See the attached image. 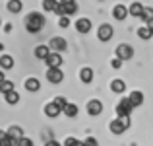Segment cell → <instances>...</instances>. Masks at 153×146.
I'll return each instance as SVG.
<instances>
[{"label": "cell", "mask_w": 153, "mask_h": 146, "mask_svg": "<svg viewBox=\"0 0 153 146\" xmlns=\"http://www.w3.org/2000/svg\"><path fill=\"white\" fill-rule=\"evenodd\" d=\"M97 37L101 39V41H108V39L112 37V26H108V23H103V26H99Z\"/></svg>", "instance_id": "8992f818"}, {"label": "cell", "mask_w": 153, "mask_h": 146, "mask_svg": "<svg viewBox=\"0 0 153 146\" xmlns=\"http://www.w3.org/2000/svg\"><path fill=\"white\" fill-rule=\"evenodd\" d=\"M6 8H8V12H12V14H19L22 8H23V4H22V0H8Z\"/></svg>", "instance_id": "5bb4252c"}, {"label": "cell", "mask_w": 153, "mask_h": 146, "mask_svg": "<svg viewBox=\"0 0 153 146\" xmlns=\"http://www.w3.org/2000/svg\"><path fill=\"white\" fill-rule=\"evenodd\" d=\"M74 26H76V29H78L79 33H89V31H91V22L87 18H79Z\"/></svg>", "instance_id": "9c48e42d"}, {"label": "cell", "mask_w": 153, "mask_h": 146, "mask_svg": "<svg viewBox=\"0 0 153 146\" xmlns=\"http://www.w3.org/2000/svg\"><path fill=\"white\" fill-rule=\"evenodd\" d=\"M16 146H33V140H31V138H25V136H22V138L16 142Z\"/></svg>", "instance_id": "f1b7e54d"}, {"label": "cell", "mask_w": 153, "mask_h": 146, "mask_svg": "<svg viewBox=\"0 0 153 146\" xmlns=\"http://www.w3.org/2000/svg\"><path fill=\"white\" fill-rule=\"evenodd\" d=\"M0 146H16V140L10 138V136H6V138L0 140Z\"/></svg>", "instance_id": "f546056e"}, {"label": "cell", "mask_w": 153, "mask_h": 146, "mask_svg": "<svg viewBox=\"0 0 153 146\" xmlns=\"http://www.w3.org/2000/svg\"><path fill=\"white\" fill-rule=\"evenodd\" d=\"M60 111H62V109H60V105H56L54 101H51V103H47V105H45V113H47V117H52V119H54V117H58V115H60Z\"/></svg>", "instance_id": "8fae6325"}, {"label": "cell", "mask_w": 153, "mask_h": 146, "mask_svg": "<svg viewBox=\"0 0 153 146\" xmlns=\"http://www.w3.org/2000/svg\"><path fill=\"white\" fill-rule=\"evenodd\" d=\"M49 55H51V47H47V45H39V47H35V56H37V59L45 60Z\"/></svg>", "instance_id": "2e32d148"}, {"label": "cell", "mask_w": 153, "mask_h": 146, "mask_svg": "<svg viewBox=\"0 0 153 146\" xmlns=\"http://www.w3.org/2000/svg\"><path fill=\"white\" fill-rule=\"evenodd\" d=\"M45 60H47V66H49V68L51 66H60V64H62V56H60V53H56V51L51 53Z\"/></svg>", "instance_id": "4fadbf2b"}, {"label": "cell", "mask_w": 153, "mask_h": 146, "mask_svg": "<svg viewBox=\"0 0 153 146\" xmlns=\"http://www.w3.org/2000/svg\"><path fill=\"white\" fill-rule=\"evenodd\" d=\"M14 90V84L10 82V80H4L2 84H0V92H2V94H8V92H12Z\"/></svg>", "instance_id": "4316f807"}, {"label": "cell", "mask_w": 153, "mask_h": 146, "mask_svg": "<svg viewBox=\"0 0 153 146\" xmlns=\"http://www.w3.org/2000/svg\"><path fill=\"white\" fill-rule=\"evenodd\" d=\"M43 26H45V18H43L41 14H37V12H31L25 18V27L31 33H39V31L43 29Z\"/></svg>", "instance_id": "6da1fadb"}, {"label": "cell", "mask_w": 153, "mask_h": 146, "mask_svg": "<svg viewBox=\"0 0 153 146\" xmlns=\"http://www.w3.org/2000/svg\"><path fill=\"white\" fill-rule=\"evenodd\" d=\"M0 26H2V22H0Z\"/></svg>", "instance_id": "b9f144b4"}, {"label": "cell", "mask_w": 153, "mask_h": 146, "mask_svg": "<svg viewBox=\"0 0 153 146\" xmlns=\"http://www.w3.org/2000/svg\"><path fill=\"white\" fill-rule=\"evenodd\" d=\"M54 103L56 105H60V109H64V107H66V103H68V101H66V97H54Z\"/></svg>", "instance_id": "4dcf8cb0"}, {"label": "cell", "mask_w": 153, "mask_h": 146, "mask_svg": "<svg viewBox=\"0 0 153 146\" xmlns=\"http://www.w3.org/2000/svg\"><path fill=\"white\" fill-rule=\"evenodd\" d=\"M128 14H130V12H128V8L122 6V4H116V6L112 8V16H114V20H124Z\"/></svg>", "instance_id": "7c38bea8"}, {"label": "cell", "mask_w": 153, "mask_h": 146, "mask_svg": "<svg viewBox=\"0 0 153 146\" xmlns=\"http://www.w3.org/2000/svg\"><path fill=\"white\" fill-rule=\"evenodd\" d=\"M138 35H140V39H143V41H149L151 35H153V31H151L147 26H142V27L138 29Z\"/></svg>", "instance_id": "cb8c5ba5"}, {"label": "cell", "mask_w": 153, "mask_h": 146, "mask_svg": "<svg viewBox=\"0 0 153 146\" xmlns=\"http://www.w3.org/2000/svg\"><path fill=\"white\" fill-rule=\"evenodd\" d=\"M6 96V103H10V105H16L19 101V94L16 90H12V92H8V94H4Z\"/></svg>", "instance_id": "d4e9b609"}, {"label": "cell", "mask_w": 153, "mask_h": 146, "mask_svg": "<svg viewBox=\"0 0 153 146\" xmlns=\"http://www.w3.org/2000/svg\"><path fill=\"white\" fill-rule=\"evenodd\" d=\"M47 80H49L51 84H60L64 80V72L60 70V66H51L49 70H47Z\"/></svg>", "instance_id": "3957f363"}, {"label": "cell", "mask_w": 153, "mask_h": 146, "mask_svg": "<svg viewBox=\"0 0 153 146\" xmlns=\"http://www.w3.org/2000/svg\"><path fill=\"white\" fill-rule=\"evenodd\" d=\"M111 90L114 92V94H122V92L126 90V84H124V80H112V82H111Z\"/></svg>", "instance_id": "7402d4cb"}, {"label": "cell", "mask_w": 153, "mask_h": 146, "mask_svg": "<svg viewBox=\"0 0 153 146\" xmlns=\"http://www.w3.org/2000/svg\"><path fill=\"white\" fill-rule=\"evenodd\" d=\"M83 142H85V146H99V144H97V140H95L93 136H89V138H85Z\"/></svg>", "instance_id": "d6a6232c"}, {"label": "cell", "mask_w": 153, "mask_h": 146, "mask_svg": "<svg viewBox=\"0 0 153 146\" xmlns=\"http://www.w3.org/2000/svg\"><path fill=\"white\" fill-rule=\"evenodd\" d=\"M142 18L146 20V22H149V20H153V8H143V14Z\"/></svg>", "instance_id": "83f0119b"}, {"label": "cell", "mask_w": 153, "mask_h": 146, "mask_svg": "<svg viewBox=\"0 0 153 146\" xmlns=\"http://www.w3.org/2000/svg\"><path fill=\"white\" fill-rule=\"evenodd\" d=\"M58 2H62V4H68V2H76V0H58Z\"/></svg>", "instance_id": "f35d334b"}, {"label": "cell", "mask_w": 153, "mask_h": 146, "mask_svg": "<svg viewBox=\"0 0 153 146\" xmlns=\"http://www.w3.org/2000/svg\"><path fill=\"white\" fill-rule=\"evenodd\" d=\"M54 12L58 16H72V14H76V12H78V4H76V2H68V4L58 2V6H56Z\"/></svg>", "instance_id": "7a4b0ae2"}, {"label": "cell", "mask_w": 153, "mask_h": 146, "mask_svg": "<svg viewBox=\"0 0 153 146\" xmlns=\"http://www.w3.org/2000/svg\"><path fill=\"white\" fill-rule=\"evenodd\" d=\"M8 136H10V138H14L16 142H18V140L23 136V131H22L19 127H16V125H14V127H10V129H8Z\"/></svg>", "instance_id": "603a6c76"}, {"label": "cell", "mask_w": 153, "mask_h": 146, "mask_svg": "<svg viewBox=\"0 0 153 146\" xmlns=\"http://www.w3.org/2000/svg\"><path fill=\"white\" fill-rule=\"evenodd\" d=\"M76 146H85V142H78V144H76Z\"/></svg>", "instance_id": "60d3db41"}, {"label": "cell", "mask_w": 153, "mask_h": 146, "mask_svg": "<svg viewBox=\"0 0 153 146\" xmlns=\"http://www.w3.org/2000/svg\"><path fill=\"white\" fill-rule=\"evenodd\" d=\"M12 66H14V59H12L10 55H2V56H0V68H4V70H10Z\"/></svg>", "instance_id": "44dd1931"}, {"label": "cell", "mask_w": 153, "mask_h": 146, "mask_svg": "<svg viewBox=\"0 0 153 146\" xmlns=\"http://www.w3.org/2000/svg\"><path fill=\"white\" fill-rule=\"evenodd\" d=\"M76 144H78V140L72 138V136H70V138H66V142H64V146H76Z\"/></svg>", "instance_id": "836d02e7"}, {"label": "cell", "mask_w": 153, "mask_h": 146, "mask_svg": "<svg viewBox=\"0 0 153 146\" xmlns=\"http://www.w3.org/2000/svg\"><path fill=\"white\" fill-rule=\"evenodd\" d=\"M39 88H41V82L37 78H27L25 80V90L27 92H39Z\"/></svg>", "instance_id": "ffe728a7"}, {"label": "cell", "mask_w": 153, "mask_h": 146, "mask_svg": "<svg viewBox=\"0 0 153 146\" xmlns=\"http://www.w3.org/2000/svg\"><path fill=\"white\" fill-rule=\"evenodd\" d=\"M49 47L52 49V51H56V53H62L64 49H66V39H62V37H52L51 43H49Z\"/></svg>", "instance_id": "52a82bcc"}, {"label": "cell", "mask_w": 153, "mask_h": 146, "mask_svg": "<svg viewBox=\"0 0 153 146\" xmlns=\"http://www.w3.org/2000/svg\"><path fill=\"white\" fill-rule=\"evenodd\" d=\"M56 6H58V2H56V0H43V8H45L47 12H54Z\"/></svg>", "instance_id": "484cf974"}, {"label": "cell", "mask_w": 153, "mask_h": 146, "mask_svg": "<svg viewBox=\"0 0 153 146\" xmlns=\"http://www.w3.org/2000/svg\"><path fill=\"white\" fill-rule=\"evenodd\" d=\"M132 109H134V105L130 103V99H120L118 105H116V113H118V117H130Z\"/></svg>", "instance_id": "277c9868"}, {"label": "cell", "mask_w": 153, "mask_h": 146, "mask_svg": "<svg viewBox=\"0 0 153 146\" xmlns=\"http://www.w3.org/2000/svg\"><path fill=\"white\" fill-rule=\"evenodd\" d=\"M58 26H60V27H68V26H70V22H68V16H60Z\"/></svg>", "instance_id": "1f68e13d"}, {"label": "cell", "mask_w": 153, "mask_h": 146, "mask_svg": "<svg viewBox=\"0 0 153 146\" xmlns=\"http://www.w3.org/2000/svg\"><path fill=\"white\" fill-rule=\"evenodd\" d=\"M6 136H8V132H6V131H0V140L6 138Z\"/></svg>", "instance_id": "8d00e7d4"}, {"label": "cell", "mask_w": 153, "mask_h": 146, "mask_svg": "<svg viewBox=\"0 0 153 146\" xmlns=\"http://www.w3.org/2000/svg\"><path fill=\"white\" fill-rule=\"evenodd\" d=\"M147 27H149V29L153 31V20H149V22H147Z\"/></svg>", "instance_id": "74e56055"}, {"label": "cell", "mask_w": 153, "mask_h": 146, "mask_svg": "<svg viewBox=\"0 0 153 146\" xmlns=\"http://www.w3.org/2000/svg\"><path fill=\"white\" fill-rule=\"evenodd\" d=\"M78 111H79V109H78V105H76V103H66V107L62 109V113L66 117H70V119L78 117Z\"/></svg>", "instance_id": "9a60e30c"}, {"label": "cell", "mask_w": 153, "mask_h": 146, "mask_svg": "<svg viewBox=\"0 0 153 146\" xmlns=\"http://www.w3.org/2000/svg\"><path fill=\"white\" fill-rule=\"evenodd\" d=\"M45 146H62V144H58V142H56V140H47V142H45Z\"/></svg>", "instance_id": "d590c367"}, {"label": "cell", "mask_w": 153, "mask_h": 146, "mask_svg": "<svg viewBox=\"0 0 153 146\" xmlns=\"http://www.w3.org/2000/svg\"><path fill=\"white\" fill-rule=\"evenodd\" d=\"M79 78H82V82H83V84H89L91 80H93V70H91L89 66L82 68V70H79Z\"/></svg>", "instance_id": "e0dca14e"}, {"label": "cell", "mask_w": 153, "mask_h": 146, "mask_svg": "<svg viewBox=\"0 0 153 146\" xmlns=\"http://www.w3.org/2000/svg\"><path fill=\"white\" fill-rule=\"evenodd\" d=\"M101 111H103V103L99 99H91L87 103V113L89 115H101Z\"/></svg>", "instance_id": "ba28073f"}, {"label": "cell", "mask_w": 153, "mask_h": 146, "mask_svg": "<svg viewBox=\"0 0 153 146\" xmlns=\"http://www.w3.org/2000/svg\"><path fill=\"white\" fill-rule=\"evenodd\" d=\"M116 56L118 59H122V60H128V59H132L134 56V49H132L130 45H118L116 47Z\"/></svg>", "instance_id": "5b68a950"}, {"label": "cell", "mask_w": 153, "mask_h": 146, "mask_svg": "<svg viewBox=\"0 0 153 146\" xmlns=\"http://www.w3.org/2000/svg\"><path fill=\"white\" fill-rule=\"evenodd\" d=\"M2 82H4V72L0 70V84H2Z\"/></svg>", "instance_id": "ab89813d"}, {"label": "cell", "mask_w": 153, "mask_h": 146, "mask_svg": "<svg viewBox=\"0 0 153 146\" xmlns=\"http://www.w3.org/2000/svg\"><path fill=\"white\" fill-rule=\"evenodd\" d=\"M111 64H112V68H120V64H122V59H118V56H116V59L112 60Z\"/></svg>", "instance_id": "e575fe53"}, {"label": "cell", "mask_w": 153, "mask_h": 146, "mask_svg": "<svg viewBox=\"0 0 153 146\" xmlns=\"http://www.w3.org/2000/svg\"><path fill=\"white\" fill-rule=\"evenodd\" d=\"M143 8H146V6H142L140 2H134L130 8H128V12H130V16H134V18H142V14H143Z\"/></svg>", "instance_id": "ac0fdd59"}, {"label": "cell", "mask_w": 153, "mask_h": 146, "mask_svg": "<svg viewBox=\"0 0 153 146\" xmlns=\"http://www.w3.org/2000/svg\"><path fill=\"white\" fill-rule=\"evenodd\" d=\"M126 129H128V127L124 125V121L120 119V117H118V119H114V121L111 123V132H112V135H122Z\"/></svg>", "instance_id": "30bf717a"}, {"label": "cell", "mask_w": 153, "mask_h": 146, "mask_svg": "<svg viewBox=\"0 0 153 146\" xmlns=\"http://www.w3.org/2000/svg\"><path fill=\"white\" fill-rule=\"evenodd\" d=\"M128 99H130V103L134 105V107H140V105L143 103V94L142 92H132Z\"/></svg>", "instance_id": "d6986e66"}]
</instances>
